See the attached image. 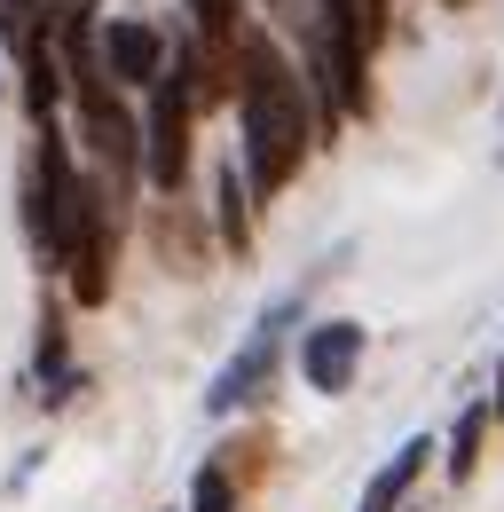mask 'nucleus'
I'll list each match as a JSON object with an SVG mask.
<instances>
[{
  "instance_id": "nucleus-1",
  "label": "nucleus",
  "mask_w": 504,
  "mask_h": 512,
  "mask_svg": "<svg viewBox=\"0 0 504 512\" xmlns=\"http://www.w3.org/2000/svg\"><path fill=\"white\" fill-rule=\"evenodd\" d=\"M237 111H245V174L260 197H276L308 158V87L268 40H245L237 56Z\"/></svg>"
},
{
  "instance_id": "nucleus-2",
  "label": "nucleus",
  "mask_w": 504,
  "mask_h": 512,
  "mask_svg": "<svg viewBox=\"0 0 504 512\" xmlns=\"http://www.w3.org/2000/svg\"><path fill=\"white\" fill-rule=\"evenodd\" d=\"M292 316H300V292L292 300H276L268 316L252 323V339L221 363V379L205 386V410L213 418H229V410H245L252 394H268V379H276V355H284V331H292Z\"/></svg>"
},
{
  "instance_id": "nucleus-3",
  "label": "nucleus",
  "mask_w": 504,
  "mask_h": 512,
  "mask_svg": "<svg viewBox=\"0 0 504 512\" xmlns=\"http://www.w3.org/2000/svg\"><path fill=\"white\" fill-rule=\"evenodd\" d=\"M189 71L174 64L158 87H150V127H142V174H150V190H182V174H189Z\"/></svg>"
},
{
  "instance_id": "nucleus-4",
  "label": "nucleus",
  "mask_w": 504,
  "mask_h": 512,
  "mask_svg": "<svg viewBox=\"0 0 504 512\" xmlns=\"http://www.w3.org/2000/svg\"><path fill=\"white\" fill-rule=\"evenodd\" d=\"M355 371H363V323L339 316V323H315L308 339H300V379L315 394H347Z\"/></svg>"
},
{
  "instance_id": "nucleus-5",
  "label": "nucleus",
  "mask_w": 504,
  "mask_h": 512,
  "mask_svg": "<svg viewBox=\"0 0 504 512\" xmlns=\"http://www.w3.org/2000/svg\"><path fill=\"white\" fill-rule=\"evenodd\" d=\"M103 71L126 79V87H158V79H166V40H158L150 24L119 16V24L103 32Z\"/></svg>"
},
{
  "instance_id": "nucleus-6",
  "label": "nucleus",
  "mask_w": 504,
  "mask_h": 512,
  "mask_svg": "<svg viewBox=\"0 0 504 512\" xmlns=\"http://www.w3.org/2000/svg\"><path fill=\"white\" fill-rule=\"evenodd\" d=\"M426 457H434V442H402L394 465H378V481L363 489V512H402L410 489H418V473H426Z\"/></svg>"
},
{
  "instance_id": "nucleus-7",
  "label": "nucleus",
  "mask_w": 504,
  "mask_h": 512,
  "mask_svg": "<svg viewBox=\"0 0 504 512\" xmlns=\"http://www.w3.org/2000/svg\"><path fill=\"white\" fill-rule=\"evenodd\" d=\"M489 418H497V410H465V418H457V434H449V473H457V481H473V465H481V434H489Z\"/></svg>"
},
{
  "instance_id": "nucleus-8",
  "label": "nucleus",
  "mask_w": 504,
  "mask_h": 512,
  "mask_svg": "<svg viewBox=\"0 0 504 512\" xmlns=\"http://www.w3.org/2000/svg\"><path fill=\"white\" fill-rule=\"evenodd\" d=\"M189 512H237V481H229V465H197V481H189Z\"/></svg>"
},
{
  "instance_id": "nucleus-9",
  "label": "nucleus",
  "mask_w": 504,
  "mask_h": 512,
  "mask_svg": "<svg viewBox=\"0 0 504 512\" xmlns=\"http://www.w3.org/2000/svg\"><path fill=\"white\" fill-rule=\"evenodd\" d=\"M221 237L245 253V237H252V221H245V190H237V174H221Z\"/></svg>"
},
{
  "instance_id": "nucleus-10",
  "label": "nucleus",
  "mask_w": 504,
  "mask_h": 512,
  "mask_svg": "<svg viewBox=\"0 0 504 512\" xmlns=\"http://www.w3.org/2000/svg\"><path fill=\"white\" fill-rule=\"evenodd\" d=\"M0 8H8V16H0V24H8V40H16V32H32V24H24V8H32V0H0Z\"/></svg>"
},
{
  "instance_id": "nucleus-11",
  "label": "nucleus",
  "mask_w": 504,
  "mask_h": 512,
  "mask_svg": "<svg viewBox=\"0 0 504 512\" xmlns=\"http://www.w3.org/2000/svg\"><path fill=\"white\" fill-rule=\"evenodd\" d=\"M489 410H497V418H504V363H497V402H489Z\"/></svg>"
},
{
  "instance_id": "nucleus-12",
  "label": "nucleus",
  "mask_w": 504,
  "mask_h": 512,
  "mask_svg": "<svg viewBox=\"0 0 504 512\" xmlns=\"http://www.w3.org/2000/svg\"><path fill=\"white\" fill-rule=\"evenodd\" d=\"M497 158H504V127H497Z\"/></svg>"
},
{
  "instance_id": "nucleus-13",
  "label": "nucleus",
  "mask_w": 504,
  "mask_h": 512,
  "mask_svg": "<svg viewBox=\"0 0 504 512\" xmlns=\"http://www.w3.org/2000/svg\"><path fill=\"white\" fill-rule=\"evenodd\" d=\"M371 8H378V16H386V0H371Z\"/></svg>"
}]
</instances>
